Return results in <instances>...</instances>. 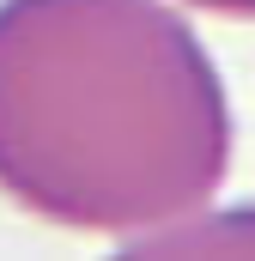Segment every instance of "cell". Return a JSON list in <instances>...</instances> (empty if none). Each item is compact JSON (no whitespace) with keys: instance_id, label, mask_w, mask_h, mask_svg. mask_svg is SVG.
<instances>
[{"instance_id":"cell-1","label":"cell","mask_w":255,"mask_h":261,"mask_svg":"<svg viewBox=\"0 0 255 261\" xmlns=\"http://www.w3.org/2000/svg\"><path fill=\"white\" fill-rule=\"evenodd\" d=\"M231 164L225 79L170 0H0V195L43 225L140 237Z\"/></svg>"},{"instance_id":"cell-2","label":"cell","mask_w":255,"mask_h":261,"mask_svg":"<svg viewBox=\"0 0 255 261\" xmlns=\"http://www.w3.org/2000/svg\"><path fill=\"white\" fill-rule=\"evenodd\" d=\"M110 261H255V206H194L170 225L122 237Z\"/></svg>"},{"instance_id":"cell-3","label":"cell","mask_w":255,"mask_h":261,"mask_svg":"<svg viewBox=\"0 0 255 261\" xmlns=\"http://www.w3.org/2000/svg\"><path fill=\"white\" fill-rule=\"evenodd\" d=\"M189 12H219V18H255V0H170Z\"/></svg>"}]
</instances>
